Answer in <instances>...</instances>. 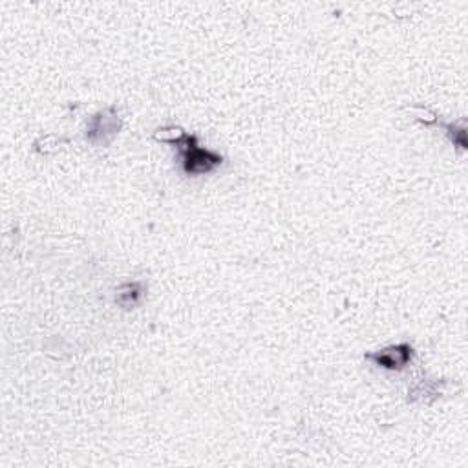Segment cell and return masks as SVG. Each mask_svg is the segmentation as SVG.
<instances>
[{"label": "cell", "mask_w": 468, "mask_h": 468, "mask_svg": "<svg viewBox=\"0 0 468 468\" xmlns=\"http://www.w3.org/2000/svg\"><path fill=\"white\" fill-rule=\"evenodd\" d=\"M167 130L173 135H165V134L156 132L154 137L157 142L174 145L178 149L181 169L187 176L209 174V173L216 171L219 165L224 163V156H219L218 152H212V150L200 147L196 135L187 134L185 130L176 128V127H169Z\"/></svg>", "instance_id": "obj_1"}, {"label": "cell", "mask_w": 468, "mask_h": 468, "mask_svg": "<svg viewBox=\"0 0 468 468\" xmlns=\"http://www.w3.org/2000/svg\"><path fill=\"white\" fill-rule=\"evenodd\" d=\"M121 118L116 112V106H108L97 112L87 128V142L96 147H106L114 142L121 130Z\"/></svg>", "instance_id": "obj_2"}, {"label": "cell", "mask_w": 468, "mask_h": 468, "mask_svg": "<svg viewBox=\"0 0 468 468\" xmlns=\"http://www.w3.org/2000/svg\"><path fill=\"white\" fill-rule=\"evenodd\" d=\"M414 357H416L414 346L408 344V342H403V344L388 346V348H382L379 351L368 353L366 361H370L375 366L384 368V370L401 372L411 363V359H414Z\"/></svg>", "instance_id": "obj_3"}, {"label": "cell", "mask_w": 468, "mask_h": 468, "mask_svg": "<svg viewBox=\"0 0 468 468\" xmlns=\"http://www.w3.org/2000/svg\"><path fill=\"white\" fill-rule=\"evenodd\" d=\"M143 295V286L140 282H132V284H125L119 288V293H118V304L123 306L125 310H130L134 308L137 302H140Z\"/></svg>", "instance_id": "obj_4"}]
</instances>
